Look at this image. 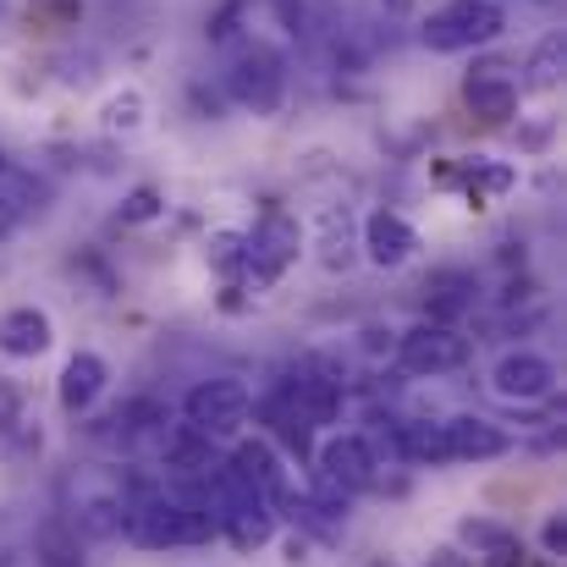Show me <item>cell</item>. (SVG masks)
I'll use <instances>...</instances> for the list:
<instances>
[{"label":"cell","instance_id":"obj_5","mask_svg":"<svg viewBox=\"0 0 567 567\" xmlns=\"http://www.w3.org/2000/svg\"><path fill=\"white\" fill-rule=\"evenodd\" d=\"M226 94L243 105V111H254V116H270V111H281V100H287V61L270 50V44H243L237 55H231V66H226Z\"/></svg>","mask_w":567,"mask_h":567},{"label":"cell","instance_id":"obj_10","mask_svg":"<svg viewBox=\"0 0 567 567\" xmlns=\"http://www.w3.org/2000/svg\"><path fill=\"white\" fill-rule=\"evenodd\" d=\"M359 254L375 265V270H402L413 254H419V231L408 215L396 209H370L364 226H359Z\"/></svg>","mask_w":567,"mask_h":567},{"label":"cell","instance_id":"obj_27","mask_svg":"<svg viewBox=\"0 0 567 567\" xmlns=\"http://www.w3.org/2000/svg\"><path fill=\"white\" fill-rule=\"evenodd\" d=\"M17 220H22V204H17V198H6V193H0V243H6V237H11V231H17Z\"/></svg>","mask_w":567,"mask_h":567},{"label":"cell","instance_id":"obj_6","mask_svg":"<svg viewBox=\"0 0 567 567\" xmlns=\"http://www.w3.org/2000/svg\"><path fill=\"white\" fill-rule=\"evenodd\" d=\"M298 254H303V226H298L287 209H270V215L243 237V270H248L254 287L281 281V276L298 265Z\"/></svg>","mask_w":567,"mask_h":567},{"label":"cell","instance_id":"obj_17","mask_svg":"<svg viewBox=\"0 0 567 567\" xmlns=\"http://www.w3.org/2000/svg\"><path fill=\"white\" fill-rule=\"evenodd\" d=\"M315 248H320V265L337 276V270H353V259H359V226H353V215H348V204L337 209H320V231H315Z\"/></svg>","mask_w":567,"mask_h":567},{"label":"cell","instance_id":"obj_13","mask_svg":"<svg viewBox=\"0 0 567 567\" xmlns=\"http://www.w3.org/2000/svg\"><path fill=\"white\" fill-rule=\"evenodd\" d=\"M518 78H507V66H480V72H468V83H463V105L480 116V122H491V127H502V122H513L518 116Z\"/></svg>","mask_w":567,"mask_h":567},{"label":"cell","instance_id":"obj_7","mask_svg":"<svg viewBox=\"0 0 567 567\" xmlns=\"http://www.w3.org/2000/svg\"><path fill=\"white\" fill-rule=\"evenodd\" d=\"M315 468L331 491L342 496H359V491H375L380 485V457H375V441L359 435V430H337L315 446Z\"/></svg>","mask_w":567,"mask_h":567},{"label":"cell","instance_id":"obj_16","mask_svg":"<svg viewBox=\"0 0 567 567\" xmlns=\"http://www.w3.org/2000/svg\"><path fill=\"white\" fill-rule=\"evenodd\" d=\"M474 298H480V281H474L468 270H435V276L424 281V309H430V320H441V326H457V320L474 309Z\"/></svg>","mask_w":567,"mask_h":567},{"label":"cell","instance_id":"obj_4","mask_svg":"<svg viewBox=\"0 0 567 567\" xmlns=\"http://www.w3.org/2000/svg\"><path fill=\"white\" fill-rule=\"evenodd\" d=\"M309 430H326V424H337L342 419V408H348V375H342V364H331V359H303L292 380H281V391H276Z\"/></svg>","mask_w":567,"mask_h":567},{"label":"cell","instance_id":"obj_24","mask_svg":"<svg viewBox=\"0 0 567 567\" xmlns=\"http://www.w3.org/2000/svg\"><path fill=\"white\" fill-rule=\"evenodd\" d=\"M17 424H22V391L0 375V435H11Z\"/></svg>","mask_w":567,"mask_h":567},{"label":"cell","instance_id":"obj_9","mask_svg":"<svg viewBox=\"0 0 567 567\" xmlns=\"http://www.w3.org/2000/svg\"><path fill=\"white\" fill-rule=\"evenodd\" d=\"M441 446H446V463H496L513 452V435L480 413H452L441 419Z\"/></svg>","mask_w":567,"mask_h":567},{"label":"cell","instance_id":"obj_23","mask_svg":"<svg viewBox=\"0 0 567 567\" xmlns=\"http://www.w3.org/2000/svg\"><path fill=\"white\" fill-rule=\"evenodd\" d=\"M161 209H166V204H161V188H133L127 193V204H122V220L138 226V220H155Z\"/></svg>","mask_w":567,"mask_h":567},{"label":"cell","instance_id":"obj_12","mask_svg":"<svg viewBox=\"0 0 567 567\" xmlns=\"http://www.w3.org/2000/svg\"><path fill=\"white\" fill-rule=\"evenodd\" d=\"M226 463H231V468H237V474H243L270 507L292 491V480H287V457H281V446H276L270 435H237Z\"/></svg>","mask_w":567,"mask_h":567},{"label":"cell","instance_id":"obj_26","mask_svg":"<svg viewBox=\"0 0 567 567\" xmlns=\"http://www.w3.org/2000/svg\"><path fill=\"white\" fill-rule=\"evenodd\" d=\"M424 567H480L468 551H457V546H435L430 557H424Z\"/></svg>","mask_w":567,"mask_h":567},{"label":"cell","instance_id":"obj_11","mask_svg":"<svg viewBox=\"0 0 567 567\" xmlns=\"http://www.w3.org/2000/svg\"><path fill=\"white\" fill-rule=\"evenodd\" d=\"M457 540V551H468L480 567H529L524 557V540H518V529L513 524H502V518H457V529H452Z\"/></svg>","mask_w":567,"mask_h":567},{"label":"cell","instance_id":"obj_15","mask_svg":"<svg viewBox=\"0 0 567 567\" xmlns=\"http://www.w3.org/2000/svg\"><path fill=\"white\" fill-rule=\"evenodd\" d=\"M50 342H55V320L44 309L17 303L0 315V353L6 359H39V353H50Z\"/></svg>","mask_w":567,"mask_h":567},{"label":"cell","instance_id":"obj_19","mask_svg":"<svg viewBox=\"0 0 567 567\" xmlns=\"http://www.w3.org/2000/svg\"><path fill=\"white\" fill-rule=\"evenodd\" d=\"M166 419H172V408H166L161 396H127L105 424H111L116 441H138V435H150V430H166Z\"/></svg>","mask_w":567,"mask_h":567},{"label":"cell","instance_id":"obj_22","mask_svg":"<svg viewBox=\"0 0 567 567\" xmlns=\"http://www.w3.org/2000/svg\"><path fill=\"white\" fill-rule=\"evenodd\" d=\"M563 33H546L540 44H535V55H529V89H557L563 83Z\"/></svg>","mask_w":567,"mask_h":567},{"label":"cell","instance_id":"obj_25","mask_svg":"<svg viewBox=\"0 0 567 567\" xmlns=\"http://www.w3.org/2000/svg\"><path fill=\"white\" fill-rule=\"evenodd\" d=\"M540 546H546V563H563V557H567V518H563V513H551V518H546Z\"/></svg>","mask_w":567,"mask_h":567},{"label":"cell","instance_id":"obj_28","mask_svg":"<svg viewBox=\"0 0 567 567\" xmlns=\"http://www.w3.org/2000/svg\"><path fill=\"white\" fill-rule=\"evenodd\" d=\"M380 6H385V17H408L413 11V0H380Z\"/></svg>","mask_w":567,"mask_h":567},{"label":"cell","instance_id":"obj_18","mask_svg":"<svg viewBox=\"0 0 567 567\" xmlns=\"http://www.w3.org/2000/svg\"><path fill=\"white\" fill-rule=\"evenodd\" d=\"M391 446H396V457H402V463H413V468H441V463H446L441 424H430V419L391 424Z\"/></svg>","mask_w":567,"mask_h":567},{"label":"cell","instance_id":"obj_29","mask_svg":"<svg viewBox=\"0 0 567 567\" xmlns=\"http://www.w3.org/2000/svg\"><path fill=\"white\" fill-rule=\"evenodd\" d=\"M364 567H402V563H391V557H370Z\"/></svg>","mask_w":567,"mask_h":567},{"label":"cell","instance_id":"obj_3","mask_svg":"<svg viewBox=\"0 0 567 567\" xmlns=\"http://www.w3.org/2000/svg\"><path fill=\"white\" fill-rule=\"evenodd\" d=\"M396 370L413 380H441V375H457L468 364V337L457 326H441V320H419L396 337Z\"/></svg>","mask_w":567,"mask_h":567},{"label":"cell","instance_id":"obj_20","mask_svg":"<svg viewBox=\"0 0 567 567\" xmlns=\"http://www.w3.org/2000/svg\"><path fill=\"white\" fill-rule=\"evenodd\" d=\"M33 551H39V563L44 567H83V535H78L66 518H55V524L39 529Z\"/></svg>","mask_w":567,"mask_h":567},{"label":"cell","instance_id":"obj_8","mask_svg":"<svg viewBox=\"0 0 567 567\" xmlns=\"http://www.w3.org/2000/svg\"><path fill=\"white\" fill-rule=\"evenodd\" d=\"M551 391H557V364L546 353L518 348V353H502L491 370V396L507 408H540L551 402Z\"/></svg>","mask_w":567,"mask_h":567},{"label":"cell","instance_id":"obj_30","mask_svg":"<svg viewBox=\"0 0 567 567\" xmlns=\"http://www.w3.org/2000/svg\"><path fill=\"white\" fill-rule=\"evenodd\" d=\"M0 172H6V155H0Z\"/></svg>","mask_w":567,"mask_h":567},{"label":"cell","instance_id":"obj_21","mask_svg":"<svg viewBox=\"0 0 567 567\" xmlns=\"http://www.w3.org/2000/svg\"><path fill=\"white\" fill-rule=\"evenodd\" d=\"M144 111H150V105H144L138 89H116V94L100 105V127H105V133H138V127H144Z\"/></svg>","mask_w":567,"mask_h":567},{"label":"cell","instance_id":"obj_14","mask_svg":"<svg viewBox=\"0 0 567 567\" xmlns=\"http://www.w3.org/2000/svg\"><path fill=\"white\" fill-rule=\"evenodd\" d=\"M105 385H111V364H105L100 353H72V359L61 364V380H55V402H61V413L83 419V413L105 396Z\"/></svg>","mask_w":567,"mask_h":567},{"label":"cell","instance_id":"obj_2","mask_svg":"<svg viewBox=\"0 0 567 567\" xmlns=\"http://www.w3.org/2000/svg\"><path fill=\"white\" fill-rule=\"evenodd\" d=\"M248 413H254V391L237 375H209L183 396V419L204 441H237Z\"/></svg>","mask_w":567,"mask_h":567},{"label":"cell","instance_id":"obj_1","mask_svg":"<svg viewBox=\"0 0 567 567\" xmlns=\"http://www.w3.org/2000/svg\"><path fill=\"white\" fill-rule=\"evenodd\" d=\"M507 33V11L502 0H446L424 17L419 39L424 50L435 55H457V50H480V44H496Z\"/></svg>","mask_w":567,"mask_h":567}]
</instances>
